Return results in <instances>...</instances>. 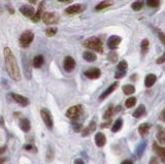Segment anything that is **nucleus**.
I'll return each instance as SVG.
<instances>
[{"label":"nucleus","instance_id":"obj_14","mask_svg":"<svg viewBox=\"0 0 165 164\" xmlns=\"http://www.w3.org/2000/svg\"><path fill=\"white\" fill-rule=\"evenodd\" d=\"M85 75L88 78H91V80H97V78H100L101 71L99 68H91L89 70H87V71H85Z\"/></svg>","mask_w":165,"mask_h":164},{"label":"nucleus","instance_id":"obj_40","mask_svg":"<svg viewBox=\"0 0 165 164\" xmlns=\"http://www.w3.org/2000/svg\"><path fill=\"white\" fill-rule=\"evenodd\" d=\"M59 2H62V3H70V2H72L73 0H58Z\"/></svg>","mask_w":165,"mask_h":164},{"label":"nucleus","instance_id":"obj_5","mask_svg":"<svg viewBox=\"0 0 165 164\" xmlns=\"http://www.w3.org/2000/svg\"><path fill=\"white\" fill-rule=\"evenodd\" d=\"M40 116H41V119L44 121V123L45 124L48 129H52L53 128V125H54V121H53V117L51 115V113L48 111L47 109H41L40 111Z\"/></svg>","mask_w":165,"mask_h":164},{"label":"nucleus","instance_id":"obj_39","mask_svg":"<svg viewBox=\"0 0 165 164\" xmlns=\"http://www.w3.org/2000/svg\"><path fill=\"white\" fill-rule=\"evenodd\" d=\"M24 148H25V150H27V151H31V150L33 149V147L31 146V145H26V146L24 147Z\"/></svg>","mask_w":165,"mask_h":164},{"label":"nucleus","instance_id":"obj_2","mask_svg":"<svg viewBox=\"0 0 165 164\" xmlns=\"http://www.w3.org/2000/svg\"><path fill=\"white\" fill-rule=\"evenodd\" d=\"M82 44H84V47H86L87 49L96 51V52H98V53L103 52V46H102L101 40L98 37H95V36L86 39Z\"/></svg>","mask_w":165,"mask_h":164},{"label":"nucleus","instance_id":"obj_26","mask_svg":"<svg viewBox=\"0 0 165 164\" xmlns=\"http://www.w3.org/2000/svg\"><path fill=\"white\" fill-rule=\"evenodd\" d=\"M95 128H96V123L94 122V121H92V122L90 123L89 127L86 129H84V131H82V136H87V135H89L91 132L95 130Z\"/></svg>","mask_w":165,"mask_h":164},{"label":"nucleus","instance_id":"obj_16","mask_svg":"<svg viewBox=\"0 0 165 164\" xmlns=\"http://www.w3.org/2000/svg\"><path fill=\"white\" fill-rule=\"evenodd\" d=\"M118 85H119L118 83H113V84L110 85V86L109 87V88H107V89L105 90V91H104L103 93H102L101 95H100V97H99V99H100V100H103L104 98H106L107 96L112 94V93H113V91H115V90H116L117 88H118Z\"/></svg>","mask_w":165,"mask_h":164},{"label":"nucleus","instance_id":"obj_18","mask_svg":"<svg viewBox=\"0 0 165 164\" xmlns=\"http://www.w3.org/2000/svg\"><path fill=\"white\" fill-rule=\"evenodd\" d=\"M20 128L22 129V131L24 132H29L30 129H31V124H30V121L28 120V119H21L20 120Z\"/></svg>","mask_w":165,"mask_h":164},{"label":"nucleus","instance_id":"obj_34","mask_svg":"<svg viewBox=\"0 0 165 164\" xmlns=\"http://www.w3.org/2000/svg\"><path fill=\"white\" fill-rule=\"evenodd\" d=\"M113 113V105H110V106L109 107V109H107V111L104 113V115H103V119H105V120H109V118L112 117Z\"/></svg>","mask_w":165,"mask_h":164},{"label":"nucleus","instance_id":"obj_8","mask_svg":"<svg viewBox=\"0 0 165 164\" xmlns=\"http://www.w3.org/2000/svg\"><path fill=\"white\" fill-rule=\"evenodd\" d=\"M10 96L13 99V101L20 104L21 106H27L28 104H29V99H28L27 97H25V96L17 94V93H11Z\"/></svg>","mask_w":165,"mask_h":164},{"label":"nucleus","instance_id":"obj_45","mask_svg":"<svg viewBox=\"0 0 165 164\" xmlns=\"http://www.w3.org/2000/svg\"><path fill=\"white\" fill-rule=\"evenodd\" d=\"M4 161H5V159H4V158H0V163L4 162Z\"/></svg>","mask_w":165,"mask_h":164},{"label":"nucleus","instance_id":"obj_37","mask_svg":"<svg viewBox=\"0 0 165 164\" xmlns=\"http://www.w3.org/2000/svg\"><path fill=\"white\" fill-rule=\"evenodd\" d=\"M156 62H157V64H162V63H164V62H165V53L161 56V57H159V58H158V60L156 61Z\"/></svg>","mask_w":165,"mask_h":164},{"label":"nucleus","instance_id":"obj_33","mask_svg":"<svg viewBox=\"0 0 165 164\" xmlns=\"http://www.w3.org/2000/svg\"><path fill=\"white\" fill-rule=\"evenodd\" d=\"M147 4L149 7H158L160 4V0H147Z\"/></svg>","mask_w":165,"mask_h":164},{"label":"nucleus","instance_id":"obj_30","mask_svg":"<svg viewBox=\"0 0 165 164\" xmlns=\"http://www.w3.org/2000/svg\"><path fill=\"white\" fill-rule=\"evenodd\" d=\"M136 103V98L135 97H129L128 99L125 101V106L127 107V109H131L135 105Z\"/></svg>","mask_w":165,"mask_h":164},{"label":"nucleus","instance_id":"obj_31","mask_svg":"<svg viewBox=\"0 0 165 164\" xmlns=\"http://www.w3.org/2000/svg\"><path fill=\"white\" fill-rule=\"evenodd\" d=\"M149 46H150L149 40H148V39H144V40L141 41V44H140V47H141V53H143V54H146V53L148 52V50H149Z\"/></svg>","mask_w":165,"mask_h":164},{"label":"nucleus","instance_id":"obj_29","mask_svg":"<svg viewBox=\"0 0 165 164\" xmlns=\"http://www.w3.org/2000/svg\"><path fill=\"white\" fill-rule=\"evenodd\" d=\"M144 6V1L143 0H137V1H135L134 3L131 4V8L133 10H135V12H138V10H140L141 8Z\"/></svg>","mask_w":165,"mask_h":164},{"label":"nucleus","instance_id":"obj_19","mask_svg":"<svg viewBox=\"0 0 165 164\" xmlns=\"http://www.w3.org/2000/svg\"><path fill=\"white\" fill-rule=\"evenodd\" d=\"M113 4V0H103V1H101L99 4L96 5L95 10H96V12H100V10H104V8H107V7L112 6Z\"/></svg>","mask_w":165,"mask_h":164},{"label":"nucleus","instance_id":"obj_23","mask_svg":"<svg viewBox=\"0 0 165 164\" xmlns=\"http://www.w3.org/2000/svg\"><path fill=\"white\" fill-rule=\"evenodd\" d=\"M144 113H146V107H144V105H143V104H140V105L134 111V113H133V117L136 119H139L144 115Z\"/></svg>","mask_w":165,"mask_h":164},{"label":"nucleus","instance_id":"obj_17","mask_svg":"<svg viewBox=\"0 0 165 164\" xmlns=\"http://www.w3.org/2000/svg\"><path fill=\"white\" fill-rule=\"evenodd\" d=\"M105 143H106V137H105V135L103 133H101V132L96 133V135H95L96 146L99 147V148H101V147H103L105 145Z\"/></svg>","mask_w":165,"mask_h":164},{"label":"nucleus","instance_id":"obj_12","mask_svg":"<svg viewBox=\"0 0 165 164\" xmlns=\"http://www.w3.org/2000/svg\"><path fill=\"white\" fill-rule=\"evenodd\" d=\"M121 40H122V38L120 36L113 35V36H110L109 38V40H107V46H109L110 50H116L117 48L120 46Z\"/></svg>","mask_w":165,"mask_h":164},{"label":"nucleus","instance_id":"obj_28","mask_svg":"<svg viewBox=\"0 0 165 164\" xmlns=\"http://www.w3.org/2000/svg\"><path fill=\"white\" fill-rule=\"evenodd\" d=\"M122 126H123V120H122V119H118V120L115 122V124L113 125L112 131L113 132H118L119 130H121Z\"/></svg>","mask_w":165,"mask_h":164},{"label":"nucleus","instance_id":"obj_1","mask_svg":"<svg viewBox=\"0 0 165 164\" xmlns=\"http://www.w3.org/2000/svg\"><path fill=\"white\" fill-rule=\"evenodd\" d=\"M4 62L6 71L10 78L13 81L21 80V71H20L19 65L17 63V59L13 56V52L10 48H4Z\"/></svg>","mask_w":165,"mask_h":164},{"label":"nucleus","instance_id":"obj_6","mask_svg":"<svg viewBox=\"0 0 165 164\" xmlns=\"http://www.w3.org/2000/svg\"><path fill=\"white\" fill-rule=\"evenodd\" d=\"M42 21L47 25H55L58 23L59 19L55 13H44L42 15Z\"/></svg>","mask_w":165,"mask_h":164},{"label":"nucleus","instance_id":"obj_3","mask_svg":"<svg viewBox=\"0 0 165 164\" xmlns=\"http://www.w3.org/2000/svg\"><path fill=\"white\" fill-rule=\"evenodd\" d=\"M33 39H34V33L31 30H26L22 33L21 37H20V44L23 48H27L31 44Z\"/></svg>","mask_w":165,"mask_h":164},{"label":"nucleus","instance_id":"obj_21","mask_svg":"<svg viewBox=\"0 0 165 164\" xmlns=\"http://www.w3.org/2000/svg\"><path fill=\"white\" fill-rule=\"evenodd\" d=\"M44 63V58L42 55H37L33 58V66L35 68H40Z\"/></svg>","mask_w":165,"mask_h":164},{"label":"nucleus","instance_id":"obj_43","mask_svg":"<svg viewBox=\"0 0 165 164\" xmlns=\"http://www.w3.org/2000/svg\"><path fill=\"white\" fill-rule=\"evenodd\" d=\"M36 1H37V0H29V2H30V3H32V4H35Z\"/></svg>","mask_w":165,"mask_h":164},{"label":"nucleus","instance_id":"obj_10","mask_svg":"<svg viewBox=\"0 0 165 164\" xmlns=\"http://www.w3.org/2000/svg\"><path fill=\"white\" fill-rule=\"evenodd\" d=\"M85 10V6L82 4H75V5H71V6L67 7L65 10V13L67 15H75V13H81L82 12H84Z\"/></svg>","mask_w":165,"mask_h":164},{"label":"nucleus","instance_id":"obj_20","mask_svg":"<svg viewBox=\"0 0 165 164\" xmlns=\"http://www.w3.org/2000/svg\"><path fill=\"white\" fill-rule=\"evenodd\" d=\"M156 136H157V139L161 145H165V129L163 127H161V126L158 127Z\"/></svg>","mask_w":165,"mask_h":164},{"label":"nucleus","instance_id":"obj_11","mask_svg":"<svg viewBox=\"0 0 165 164\" xmlns=\"http://www.w3.org/2000/svg\"><path fill=\"white\" fill-rule=\"evenodd\" d=\"M44 2L42 1L39 3L37 12L34 13V16L31 18V21L34 22V23H37V22L40 21V20L42 19V15H44Z\"/></svg>","mask_w":165,"mask_h":164},{"label":"nucleus","instance_id":"obj_9","mask_svg":"<svg viewBox=\"0 0 165 164\" xmlns=\"http://www.w3.org/2000/svg\"><path fill=\"white\" fill-rule=\"evenodd\" d=\"M63 66H64V69L66 70L67 72H71L73 69L75 68V59L70 56H67L65 57L64 59V62H63Z\"/></svg>","mask_w":165,"mask_h":164},{"label":"nucleus","instance_id":"obj_35","mask_svg":"<svg viewBox=\"0 0 165 164\" xmlns=\"http://www.w3.org/2000/svg\"><path fill=\"white\" fill-rule=\"evenodd\" d=\"M156 31H157V35H158L159 39H160L162 44H163L164 46H165V34H164L163 32H161L160 30H157V29H156Z\"/></svg>","mask_w":165,"mask_h":164},{"label":"nucleus","instance_id":"obj_36","mask_svg":"<svg viewBox=\"0 0 165 164\" xmlns=\"http://www.w3.org/2000/svg\"><path fill=\"white\" fill-rule=\"evenodd\" d=\"M117 58H118V55H117V54L115 53V52H112L109 55V59L112 62H116L117 61Z\"/></svg>","mask_w":165,"mask_h":164},{"label":"nucleus","instance_id":"obj_22","mask_svg":"<svg viewBox=\"0 0 165 164\" xmlns=\"http://www.w3.org/2000/svg\"><path fill=\"white\" fill-rule=\"evenodd\" d=\"M156 81H157V78L155 74H148L146 76V80H144V85H146L147 88H150L156 83Z\"/></svg>","mask_w":165,"mask_h":164},{"label":"nucleus","instance_id":"obj_46","mask_svg":"<svg viewBox=\"0 0 165 164\" xmlns=\"http://www.w3.org/2000/svg\"><path fill=\"white\" fill-rule=\"evenodd\" d=\"M75 163H82L81 160H76V161H75Z\"/></svg>","mask_w":165,"mask_h":164},{"label":"nucleus","instance_id":"obj_27","mask_svg":"<svg viewBox=\"0 0 165 164\" xmlns=\"http://www.w3.org/2000/svg\"><path fill=\"white\" fill-rule=\"evenodd\" d=\"M122 90H123V92L126 95H131L135 92V88H134V86H132V85H125V86H123Z\"/></svg>","mask_w":165,"mask_h":164},{"label":"nucleus","instance_id":"obj_38","mask_svg":"<svg viewBox=\"0 0 165 164\" xmlns=\"http://www.w3.org/2000/svg\"><path fill=\"white\" fill-rule=\"evenodd\" d=\"M81 128H82V125L81 124H73V129L75 130V131H79V130H81Z\"/></svg>","mask_w":165,"mask_h":164},{"label":"nucleus","instance_id":"obj_44","mask_svg":"<svg viewBox=\"0 0 165 164\" xmlns=\"http://www.w3.org/2000/svg\"><path fill=\"white\" fill-rule=\"evenodd\" d=\"M123 163L125 164V163H132V161H130V160H125V161H123Z\"/></svg>","mask_w":165,"mask_h":164},{"label":"nucleus","instance_id":"obj_24","mask_svg":"<svg viewBox=\"0 0 165 164\" xmlns=\"http://www.w3.org/2000/svg\"><path fill=\"white\" fill-rule=\"evenodd\" d=\"M150 127L151 125L148 123H144V124H141L140 126L138 127V132L141 136H146V135L149 133V130H150Z\"/></svg>","mask_w":165,"mask_h":164},{"label":"nucleus","instance_id":"obj_4","mask_svg":"<svg viewBox=\"0 0 165 164\" xmlns=\"http://www.w3.org/2000/svg\"><path fill=\"white\" fill-rule=\"evenodd\" d=\"M82 114V106L81 104H78V105H73L71 107L68 109V111L66 112V116L69 119H71L73 121H76L78 119L81 117V115Z\"/></svg>","mask_w":165,"mask_h":164},{"label":"nucleus","instance_id":"obj_47","mask_svg":"<svg viewBox=\"0 0 165 164\" xmlns=\"http://www.w3.org/2000/svg\"><path fill=\"white\" fill-rule=\"evenodd\" d=\"M0 13H1V10H0Z\"/></svg>","mask_w":165,"mask_h":164},{"label":"nucleus","instance_id":"obj_41","mask_svg":"<svg viewBox=\"0 0 165 164\" xmlns=\"http://www.w3.org/2000/svg\"><path fill=\"white\" fill-rule=\"evenodd\" d=\"M161 119L163 121H165V109H163V111H162V113H161Z\"/></svg>","mask_w":165,"mask_h":164},{"label":"nucleus","instance_id":"obj_15","mask_svg":"<svg viewBox=\"0 0 165 164\" xmlns=\"http://www.w3.org/2000/svg\"><path fill=\"white\" fill-rule=\"evenodd\" d=\"M153 149H154L155 153L159 156L162 162L165 163V148L164 147H161L159 146L157 143H153Z\"/></svg>","mask_w":165,"mask_h":164},{"label":"nucleus","instance_id":"obj_32","mask_svg":"<svg viewBox=\"0 0 165 164\" xmlns=\"http://www.w3.org/2000/svg\"><path fill=\"white\" fill-rule=\"evenodd\" d=\"M57 33V28L56 27H50L45 30V34H47L48 37H52Z\"/></svg>","mask_w":165,"mask_h":164},{"label":"nucleus","instance_id":"obj_13","mask_svg":"<svg viewBox=\"0 0 165 164\" xmlns=\"http://www.w3.org/2000/svg\"><path fill=\"white\" fill-rule=\"evenodd\" d=\"M20 13H21L23 16L31 19L34 16V13H35V10H34V8L32 6H30V5H23V6L20 7Z\"/></svg>","mask_w":165,"mask_h":164},{"label":"nucleus","instance_id":"obj_25","mask_svg":"<svg viewBox=\"0 0 165 164\" xmlns=\"http://www.w3.org/2000/svg\"><path fill=\"white\" fill-rule=\"evenodd\" d=\"M82 58H84L85 60L88 61V62H93V61H95L96 59H97V56H96L93 52L87 51V52H85L84 54H82Z\"/></svg>","mask_w":165,"mask_h":164},{"label":"nucleus","instance_id":"obj_7","mask_svg":"<svg viewBox=\"0 0 165 164\" xmlns=\"http://www.w3.org/2000/svg\"><path fill=\"white\" fill-rule=\"evenodd\" d=\"M128 70V63L126 61H121L120 63L118 64V67H117V70H116V74H115V78H124L125 74H126Z\"/></svg>","mask_w":165,"mask_h":164},{"label":"nucleus","instance_id":"obj_42","mask_svg":"<svg viewBox=\"0 0 165 164\" xmlns=\"http://www.w3.org/2000/svg\"><path fill=\"white\" fill-rule=\"evenodd\" d=\"M5 149H6V147H2V148H0V154L4 153L5 152Z\"/></svg>","mask_w":165,"mask_h":164}]
</instances>
